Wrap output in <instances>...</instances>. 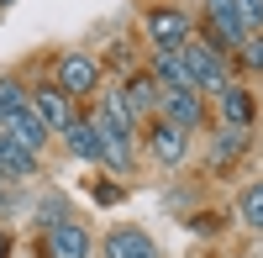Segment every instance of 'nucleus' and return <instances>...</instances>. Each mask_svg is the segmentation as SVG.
<instances>
[{
    "instance_id": "nucleus-18",
    "label": "nucleus",
    "mask_w": 263,
    "mask_h": 258,
    "mask_svg": "<svg viewBox=\"0 0 263 258\" xmlns=\"http://www.w3.org/2000/svg\"><path fill=\"white\" fill-rule=\"evenodd\" d=\"M27 100H32V95H27V84H21V79H11V74L0 79V121H6L11 111H21Z\"/></svg>"
},
{
    "instance_id": "nucleus-14",
    "label": "nucleus",
    "mask_w": 263,
    "mask_h": 258,
    "mask_svg": "<svg viewBox=\"0 0 263 258\" xmlns=\"http://www.w3.org/2000/svg\"><path fill=\"white\" fill-rule=\"evenodd\" d=\"M216 105H221V126H248L253 121V95L242 90V84L216 90Z\"/></svg>"
},
{
    "instance_id": "nucleus-11",
    "label": "nucleus",
    "mask_w": 263,
    "mask_h": 258,
    "mask_svg": "<svg viewBox=\"0 0 263 258\" xmlns=\"http://www.w3.org/2000/svg\"><path fill=\"white\" fill-rule=\"evenodd\" d=\"M116 95H121V105H126V116H132V121H142V116H153V105H158L163 84L153 79V74H132V79H126V90H116Z\"/></svg>"
},
{
    "instance_id": "nucleus-21",
    "label": "nucleus",
    "mask_w": 263,
    "mask_h": 258,
    "mask_svg": "<svg viewBox=\"0 0 263 258\" xmlns=\"http://www.w3.org/2000/svg\"><path fill=\"white\" fill-rule=\"evenodd\" d=\"M237 11H242L248 32H258V27H263V0H237Z\"/></svg>"
},
{
    "instance_id": "nucleus-7",
    "label": "nucleus",
    "mask_w": 263,
    "mask_h": 258,
    "mask_svg": "<svg viewBox=\"0 0 263 258\" xmlns=\"http://www.w3.org/2000/svg\"><path fill=\"white\" fill-rule=\"evenodd\" d=\"M158 111H163V121L184 126V132H200V126H205V100H200V90H163V95H158Z\"/></svg>"
},
{
    "instance_id": "nucleus-15",
    "label": "nucleus",
    "mask_w": 263,
    "mask_h": 258,
    "mask_svg": "<svg viewBox=\"0 0 263 258\" xmlns=\"http://www.w3.org/2000/svg\"><path fill=\"white\" fill-rule=\"evenodd\" d=\"M242 153H248V126H221L211 148V169H232V158H242Z\"/></svg>"
},
{
    "instance_id": "nucleus-22",
    "label": "nucleus",
    "mask_w": 263,
    "mask_h": 258,
    "mask_svg": "<svg viewBox=\"0 0 263 258\" xmlns=\"http://www.w3.org/2000/svg\"><path fill=\"white\" fill-rule=\"evenodd\" d=\"M6 253H11V243H6V232H0V258H6Z\"/></svg>"
},
{
    "instance_id": "nucleus-13",
    "label": "nucleus",
    "mask_w": 263,
    "mask_h": 258,
    "mask_svg": "<svg viewBox=\"0 0 263 258\" xmlns=\"http://www.w3.org/2000/svg\"><path fill=\"white\" fill-rule=\"evenodd\" d=\"M32 174H37V153L0 132V179H32Z\"/></svg>"
},
{
    "instance_id": "nucleus-19",
    "label": "nucleus",
    "mask_w": 263,
    "mask_h": 258,
    "mask_svg": "<svg viewBox=\"0 0 263 258\" xmlns=\"http://www.w3.org/2000/svg\"><path fill=\"white\" fill-rule=\"evenodd\" d=\"M100 163L116 174H132V142H100Z\"/></svg>"
},
{
    "instance_id": "nucleus-4",
    "label": "nucleus",
    "mask_w": 263,
    "mask_h": 258,
    "mask_svg": "<svg viewBox=\"0 0 263 258\" xmlns=\"http://www.w3.org/2000/svg\"><path fill=\"white\" fill-rule=\"evenodd\" d=\"M58 90L69 95V100L100 90V63H95L90 53H63V58H58Z\"/></svg>"
},
{
    "instance_id": "nucleus-8",
    "label": "nucleus",
    "mask_w": 263,
    "mask_h": 258,
    "mask_svg": "<svg viewBox=\"0 0 263 258\" xmlns=\"http://www.w3.org/2000/svg\"><path fill=\"white\" fill-rule=\"evenodd\" d=\"M42 253L48 258H90V232L79 222H53L48 237H42Z\"/></svg>"
},
{
    "instance_id": "nucleus-10",
    "label": "nucleus",
    "mask_w": 263,
    "mask_h": 258,
    "mask_svg": "<svg viewBox=\"0 0 263 258\" xmlns=\"http://www.w3.org/2000/svg\"><path fill=\"white\" fill-rule=\"evenodd\" d=\"M32 111L42 116V126L48 132H63V126L74 121V100L58 90V84H42V90H32Z\"/></svg>"
},
{
    "instance_id": "nucleus-5",
    "label": "nucleus",
    "mask_w": 263,
    "mask_h": 258,
    "mask_svg": "<svg viewBox=\"0 0 263 258\" xmlns=\"http://www.w3.org/2000/svg\"><path fill=\"white\" fill-rule=\"evenodd\" d=\"M147 153H153V163H163V169H179V163H184V153H190V132L158 116V121L147 126Z\"/></svg>"
},
{
    "instance_id": "nucleus-23",
    "label": "nucleus",
    "mask_w": 263,
    "mask_h": 258,
    "mask_svg": "<svg viewBox=\"0 0 263 258\" xmlns=\"http://www.w3.org/2000/svg\"><path fill=\"white\" fill-rule=\"evenodd\" d=\"M0 206H6V185H0Z\"/></svg>"
},
{
    "instance_id": "nucleus-16",
    "label": "nucleus",
    "mask_w": 263,
    "mask_h": 258,
    "mask_svg": "<svg viewBox=\"0 0 263 258\" xmlns=\"http://www.w3.org/2000/svg\"><path fill=\"white\" fill-rule=\"evenodd\" d=\"M63 142H69V153H74V158L100 163V137H95V126L84 121V116H74L69 126H63Z\"/></svg>"
},
{
    "instance_id": "nucleus-9",
    "label": "nucleus",
    "mask_w": 263,
    "mask_h": 258,
    "mask_svg": "<svg viewBox=\"0 0 263 258\" xmlns=\"http://www.w3.org/2000/svg\"><path fill=\"white\" fill-rule=\"evenodd\" d=\"M0 132H6L11 142H21V148H32V153H42V142H48L53 132H48V126H42V116L32 111V100L27 105H21V111H11L6 121H0Z\"/></svg>"
},
{
    "instance_id": "nucleus-3",
    "label": "nucleus",
    "mask_w": 263,
    "mask_h": 258,
    "mask_svg": "<svg viewBox=\"0 0 263 258\" xmlns=\"http://www.w3.org/2000/svg\"><path fill=\"white\" fill-rule=\"evenodd\" d=\"M147 42H153V53H174L179 42H190L195 37V21H190V11H179V6H158V11H147Z\"/></svg>"
},
{
    "instance_id": "nucleus-2",
    "label": "nucleus",
    "mask_w": 263,
    "mask_h": 258,
    "mask_svg": "<svg viewBox=\"0 0 263 258\" xmlns=\"http://www.w3.org/2000/svg\"><path fill=\"white\" fill-rule=\"evenodd\" d=\"M242 37H248V21L237 11V0H205V37L200 42H211L227 58L232 48H242Z\"/></svg>"
},
{
    "instance_id": "nucleus-17",
    "label": "nucleus",
    "mask_w": 263,
    "mask_h": 258,
    "mask_svg": "<svg viewBox=\"0 0 263 258\" xmlns=\"http://www.w3.org/2000/svg\"><path fill=\"white\" fill-rule=\"evenodd\" d=\"M237 216H242L253 232H263V179L242 190V200H237Z\"/></svg>"
},
{
    "instance_id": "nucleus-1",
    "label": "nucleus",
    "mask_w": 263,
    "mask_h": 258,
    "mask_svg": "<svg viewBox=\"0 0 263 258\" xmlns=\"http://www.w3.org/2000/svg\"><path fill=\"white\" fill-rule=\"evenodd\" d=\"M174 53H179V69H184V79H190V90H227V58L221 53H216L211 48V42H200V37H190V42H179V48H174Z\"/></svg>"
},
{
    "instance_id": "nucleus-20",
    "label": "nucleus",
    "mask_w": 263,
    "mask_h": 258,
    "mask_svg": "<svg viewBox=\"0 0 263 258\" xmlns=\"http://www.w3.org/2000/svg\"><path fill=\"white\" fill-rule=\"evenodd\" d=\"M242 63H248L253 74H263V32H248L242 37Z\"/></svg>"
},
{
    "instance_id": "nucleus-6",
    "label": "nucleus",
    "mask_w": 263,
    "mask_h": 258,
    "mask_svg": "<svg viewBox=\"0 0 263 258\" xmlns=\"http://www.w3.org/2000/svg\"><path fill=\"white\" fill-rule=\"evenodd\" d=\"M84 121L95 126L100 142H132V116H126V105H121L116 90H105L100 105H95V116H84Z\"/></svg>"
},
{
    "instance_id": "nucleus-12",
    "label": "nucleus",
    "mask_w": 263,
    "mask_h": 258,
    "mask_svg": "<svg viewBox=\"0 0 263 258\" xmlns=\"http://www.w3.org/2000/svg\"><path fill=\"white\" fill-rule=\"evenodd\" d=\"M105 258H158V243L142 227H116L105 232Z\"/></svg>"
}]
</instances>
